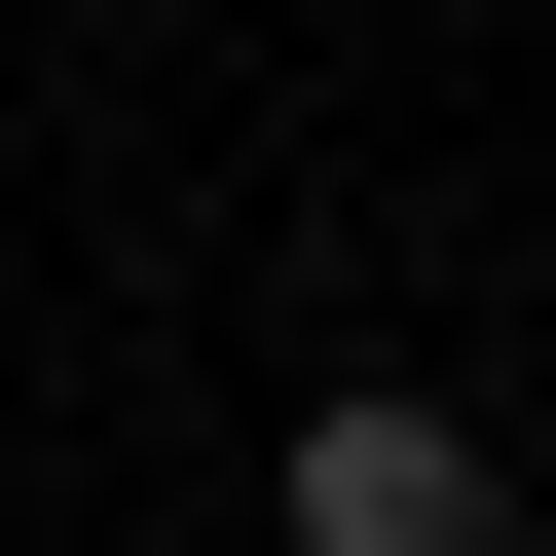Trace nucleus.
Masks as SVG:
<instances>
[{"label":"nucleus","instance_id":"1","mask_svg":"<svg viewBox=\"0 0 556 556\" xmlns=\"http://www.w3.org/2000/svg\"><path fill=\"white\" fill-rule=\"evenodd\" d=\"M298 556H519V482H482V408H298Z\"/></svg>","mask_w":556,"mask_h":556}]
</instances>
